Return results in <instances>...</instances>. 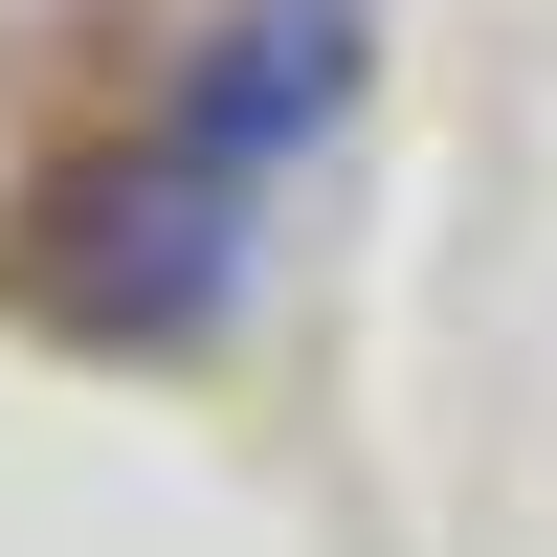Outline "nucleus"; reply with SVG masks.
I'll return each mask as SVG.
<instances>
[{
	"instance_id": "f257e3e1",
	"label": "nucleus",
	"mask_w": 557,
	"mask_h": 557,
	"mask_svg": "<svg viewBox=\"0 0 557 557\" xmlns=\"http://www.w3.org/2000/svg\"><path fill=\"white\" fill-rule=\"evenodd\" d=\"M357 45H380L357 0H246V23H223L201 67L134 112V157L89 178V268H67L89 335L157 357V335H201V312H223V268L268 246V178L357 112Z\"/></svg>"
}]
</instances>
